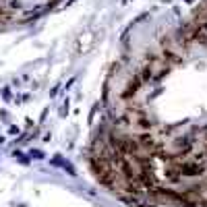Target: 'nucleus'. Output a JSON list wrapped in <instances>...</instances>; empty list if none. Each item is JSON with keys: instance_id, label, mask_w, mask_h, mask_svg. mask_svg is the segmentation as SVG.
<instances>
[{"instance_id": "9d476101", "label": "nucleus", "mask_w": 207, "mask_h": 207, "mask_svg": "<svg viewBox=\"0 0 207 207\" xmlns=\"http://www.w3.org/2000/svg\"><path fill=\"white\" fill-rule=\"evenodd\" d=\"M17 207H27V205H23V203H17Z\"/></svg>"}, {"instance_id": "0eeeda50", "label": "nucleus", "mask_w": 207, "mask_h": 207, "mask_svg": "<svg viewBox=\"0 0 207 207\" xmlns=\"http://www.w3.org/2000/svg\"><path fill=\"white\" fill-rule=\"evenodd\" d=\"M2 97H4L6 102H11V89H8V87H4V89H2Z\"/></svg>"}, {"instance_id": "39448f33", "label": "nucleus", "mask_w": 207, "mask_h": 207, "mask_svg": "<svg viewBox=\"0 0 207 207\" xmlns=\"http://www.w3.org/2000/svg\"><path fill=\"white\" fill-rule=\"evenodd\" d=\"M13 158H15V159H19L21 164H29V158H25V155H23L19 149H15V151H13Z\"/></svg>"}, {"instance_id": "20e7f679", "label": "nucleus", "mask_w": 207, "mask_h": 207, "mask_svg": "<svg viewBox=\"0 0 207 207\" xmlns=\"http://www.w3.org/2000/svg\"><path fill=\"white\" fill-rule=\"evenodd\" d=\"M29 158H33V159H44V158H46V153L41 151V149H31V151H29Z\"/></svg>"}, {"instance_id": "6e6552de", "label": "nucleus", "mask_w": 207, "mask_h": 207, "mask_svg": "<svg viewBox=\"0 0 207 207\" xmlns=\"http://www.w3.org/2000/svg\"><path fill=\"white\" fill-rule=\"evenodd\" d=\"M66 112H69V102H64V106H62L60 114H62V116H64V114H66Z\"/></svg>"}, {"instance_id": "f03ea898", "label": "nucleus", "mask_w": 207, "mask_h": 207, "mask_svg": "<svg viewBox=\"0 0 207 207\" xmlns=\"http://www.w3.org/2000/svg\"><path fill=\"white\" fill-rule=\"evenodd\" d=\"M141 85H143V81L139 79V75H135V77L131 79V81H129L126 89L122 91V97H133V95H135V93H137L139 89H141Z\"/></svg>"}, {"instance_id": "423d86ee", "label": "nucleus", "mask_w": 207, "mask_h": 207, "mask_svg": "<svg viewBox=\"0 0 207 207\" xmlns=\"http://www.w3.org/2000/svg\"><path fill=\"white\" fill-rule=\"evenodd\" d=\"M21 129L17 126V124H13V126H8V135H19Z\"/></svg>"}, {"instance_id": "1a4fd4ad", "label": "nucleus", "mask_w": 207, "mask_h": 207, "mask_svg": "<svg viewBox=\"0 0 207 207\" xmlns=\"http://www.w3.org/2000/svg\"><path fill=\"white\" fill-rule=\"evenodd\" d=\"M19 6H21L19 0H13V2H11V8H19Z\"/></svg>"}, {"instance_id": "f257e3e1", "label": "nucleus", "mask_w": 207, "mask_h": 207, "mask_svg": "<svg viewBox=\"0 0 207 207\" xmlns=\"http://www.w3.org/2000/svg\"><path fill=\"white\" fill-rule=\"evenodd\" d=\"M50 166H60L64 172L69 174V176H77V170H75V166L70 164L69 159H64L62 155H56V158L50 159Z\"/></svg>"}, {"instance_id": "7ed1b4c3", "label": "nucleus", "mask_w": 207, "mask_h": 207, "mask_svg": "<svg viewBox=\"0 0 207 207\" xmlns=\"http://www.w3.org/2000/svg\"><path fill=\"white\" fill-rule=\"evenodd\" d=\"M162 58H164L168 64H180V62H182V56H178L176 52H172V50H168V48H164Z\"/></svg>"}]
</instances>
